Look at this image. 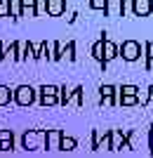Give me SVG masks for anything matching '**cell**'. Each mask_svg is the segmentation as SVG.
Listing matches in <instances>:
<instances>
[{
  "label": "cell",
  "mask_w": 153,
  "mask_h": 158,
  "mask_svg": "<svg viewBox=\"0 0 153 158\" xmlns=\"http://www.w3.org/2000/svg\"><path fill=\"white\" fill-rule=\"evenodd\" d=\"M134 17H148L153 12V0H132Z\"/></svg>",
  "instance_id": "8"
},
{
  "label": "cell",
  "mask_w": 153,
  "mask_h": 158,
  "mask_svg": "<svg viewBox=\"0 0 153 158\" xmlns=\"http://www.w3.org/2000/svg\"><path fill=\"white\" fill-rule=\"evenodd\" d=\"M106 17H125V0H104Z\"/></svg>",
  "instance_id": "6"
},
{
  "label": "cell",
  "mask_w": 153,
  "mask_h": 158,
  "mask_svg": "<svg viewBox=\"0 0 153 158\" xmlns=\"http://www.w3.org/2000/svg\"><path fill=\"white\" fill-rule=\"evenodd\" d=\"M24 146L26 149H38V146H45V132L40 130H28L24 135Z\"/></svg>",
  "instance_id": "5"
},
{
  "label": "cell",
  "mask_w": 153,
  "mask_h": 158,
  "mask_svg": "<svg viewBox=\"0 0 153 158\" xmlns=\"http://www.w3.org/2000/svg\"><path fill=\"white\" fill-rule=\"evenodd\" d=\"M59 87L57 85H42L40 87V104L42 106H52V104H59Z\"/></svg>",
  "instance_id": "3"
},
{
  "label": "cell",
  "mask_w": 153,
  "mask_h": 158,
  "mask_svg": "<svg viewBox=\"0 0 153 158\" xmlns=\"http://www.w3.org/2000/svg\"><path fill=\"white\" fill-rule=\"evenodd\" d=\"M115 57H118V45H115V43H111L108 38H104V64L113 61Z\"/></svg>",
  "instance_id": "10"
},
{
  "label": "cell",
  "mask_w": 153,
  "mask_h": 158,
  "mask_svg": "<svg viewBox=\"0 0 153 158\" xmlns=\"http://www.w3.org/2000/svg\"><path fill=\"white\" fill-rule=\"evenodd\" d=\"M45 10L52 14V17H59V14L66 12V0H47V2H45Z\"/></svg>",
  "instance_id": "9"
},
{
  "label": "cell",
  "mask_w": 153,
  "mask_h": 158,
  "mask_svg": "<svg viewBox=\"0 0 153 158\" xmlns=\"http://www.w3.org/2000/svg\"><path fill=\"white\" fill-rule=\"evenodd\" d=\"M12 149V132H0V151Z\"/></svg>",
  "instance_id": "13"
},
{
  "label": "cell",
  "mask_w": 153,
  "mask_h": 158,
  "mask_svg": "<svg viewBox=\"0 0 153 158\" xmlns=\"http://www.w3.org/2000/svg\"><path fill=\"white\" fill-rule=\"evenodd\" d=\"M61 57H66L68 61H75V43H68L66 47H61Z\"/></svg>",
  "instance_id": "15"
},
{
  "label": "cell",
  "mask_w": 153,
  "mask_h": 158,
  "mask_svg": "<svg viewBox=\"0 0 153 158\" xmlns=\"http://www.w3.org/2000/svg\"><path fill=\"white\" fill-rule=\"evenodd\" d=\"M118 104H123V106H137V104H139V99H137V94H118Z\"/></svg>",
  "instance_id": "14"
},
{
  "label": "cell",
  "mask_w": 153,
  "mask_h": 158,
  "mask_svg": "<svg viewBox=\"0 0 153 158\" xmlns=\"http://www.w3.org/2000/svg\"><path fill=\"white\" fill-rule=\"evenodd\" d=\"M118 57L125 61H137L141 57V43L139 40H125L123 45H118Z\"/></svg>",
  "instance_id": "1"
},
{
  "label": "cell",
  "mask_w": 153,
  "mask_h": 158,
  "mask_svg": "<svg viewBox=\"0 0 153 158\" xmlns=\"http://www.w3.org/2000/svg\"><path fill=\"white\" fill-rule=\"evenodd\" d=\"M123 149L130 151V146H127V132L111 130V151H123Z\"/></svg>",
  "instance_id": "7"
},
{
  "label": "cell",
  "mask_w": 153,
  "mask_h": 158,
  "mask_svg": "<svg viewBox=\"0 0 153 158\" xmlns=\"http://www.w3.org/2000/svg\"><path fill=\"white\" fill-rule=\"evenodd\" d=\"M52 59L54 61L61 59V45H59V43H54V45H52Z\"/></svg>",
  "instance_id": "19"
},
{
  "label": "cell",
  "mask_w": 153,
  "mask_h": 158,
  "mask_svg": "<svg viewBox=\"0 0 153 158\" xmlns=\"http://www.w3.org/2000/svg\"><path fill=\"white\" fill-rule=\"evenodd\" d=\"M75 146H78V142H75L73 137H68V135H61V139H59V151H73Z\"/></svg>",
  "instance_id": "12"
},
{
  "label": "cell",
  "mask_w": 153,
  "mask_h": 158,
  "mask_svg": "<svg viewBox=\"0 0 153 158\" xmlns=\"http://www.w3.org/2000/svg\"><path fill=\"white\" fill-rule=\"evenodd\" d=\"M104 35H106V33H101V38L92 45V57L101 64V69H106V64H104Z\"/></svg>",
  "instance_id": "11"
},
{
  "label": "cell",
  "mask_w": 153,
  "mask_h": 158,
  "mask_svg": "<svg viewBox=\"0 0 153 158\" xmlns=\"http://www.w3.org/2000/svg\"><path fill=\"white\" fill-rule=\"evenodd\" d=\"M144 57L153 61V40H146V45H144Z\"/></svg>",
  "instance_id": "18"
},
{
  "label": "cell",
  "mask_w": 153,
  "mask_h": 158,
  "mask_svg": "<svg viewBox=\"0 0 153 158\" xmlns=\"http://www.w3.org/2000/svg\"><path fill=\"white\" fill-rule=\"evenodd\" d=\"M10 102H12V90L5 87V85H0V106L10 104Z\"/></svg>",
  "instance_id": "16"
},
{
  "label": "cell",
  "mask_w": 153,
  "mask_h": 158,
  "mask_svg": "<svg viewBox=\"0 0 153 158\" xmlns=\"http://www.w3.org/2000/svg\"><path fill=\"white\" fill-rule=\"evenodd\" d=\"M90 7H92V10H101V12H104V0H90Z\"/></svg>",
  "instance_id": "20"
},
{
  "label": "cell",
  "mask_w": 153,
  "mask_h": 158,
  "mask_svg": "<svg viewBox=\"0 0 153 158\" xmlns=\"http://www.w3.org/2000/svg\"><path fill=\"white\" fill-rule=\"evenodd\" d=\"M12 99L19 106H28V104H33V99H35V90L31 85H19L12 92Z\"/></svg>",
  "instance_id": "2"
},
{
  "label": "cell",
  "mask_w": 153,
  "mask_h": 158,
  "mask_svg": "<svg viewBox=\"0 0 153 158\" xmlns=\"http://www.w3.org/2000/svg\"><path fill=\"white\" fill-rule=\"evenodd\" d=\"M99 99H101V106H113V104H118V87H113V85H101L99 87Z\"/></svg>",
  "instance_id": "4"
},
{
  "label": "cell",
  "mask_w": 153,
  "mask_h": 158,
  "mask_svg": "<svg viewBox=\"0 0 153 158\" xmlns=\"http://www.w3.org/2000/svg\"><path fill=\"white\" fill-rule=\"evenodd\" d=\"M118 94H139V87L137 85H123V87H118Z\"/></svg>",
  "instance_id": "17"
}]
</instances>
